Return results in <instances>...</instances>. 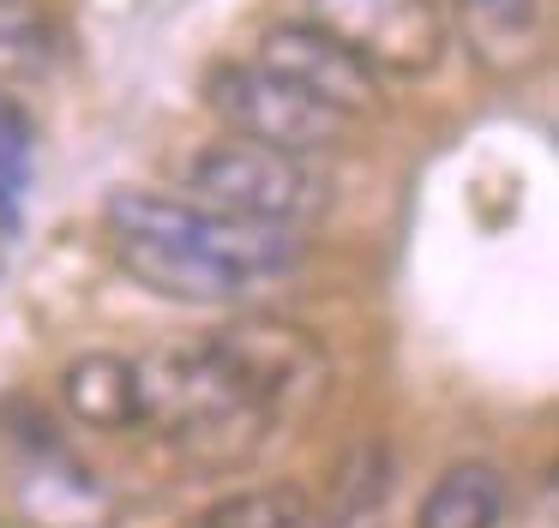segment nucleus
<instances>
[{
	"mask_svg": "<svg viewBox=\"0 0 559 528\" xmlns=\"http://www.w3.org/2000/svg\"><path fill=\"white\" fill-rule=\"evenodd\" d=\"M103 228H109V247L133 283H145L163 300H187V307L253 300L259 288L283 283L307 259L301 228L235 223V216H217L193 199L139 187L109 192Z\"/></svg>",
	"mask_w": 559,
	"mask_h": 528,
	"instance_id": "f257e3e1",
	"label": "nucleus"
},
{
	"mask_svg": "<svg viewBox=\"0 0 559 528\" xmlns=\"http://www.w3.org/2000/svg\"><path fill=\"white\" fill-rule=\"evenodd\" d=\"M181 192L193 204L235 223H265V228H301L331 211V180L313 168V156L277 151V144L223 132L217 144L187 156Z\"/></svg>",
	"mask_w": 559,
	"mask_h": 528,
	"instance_id": "f03ea898",
	"label": "nucleus"
},
{
	"mask_svg": "<svg viewBox=\"0 0 559 528\" xmlns=\"http://www.w3.org/2000/svg\"><path fill=\"white\" fill-rule=\"evenodd\" d=\"M205 355L217 360L223 384L241 396V408L259 427H283L319 408L331 391V355L307 324H289L277 312H241V319L217 324L199 336Z\"/></svg>",
	"mask_w": 559,
	"mask_h": 528,
	"instance_id": "7ed1b4c3",
	"label": "nucleus"
},
{
	"mask_svg": "<svg viewBox=\"0 0 559 528\" xmlns=\"http://www.w3.org/2000/svg\"><path fill=\"white\" fill-rule=\"evenodd\" d=\"M139 367V427L157 439H181V444H253L259 420L241 408V396L223 384L217 360L205 355V343H181V348H157V355L133 360Z\"/></svg>",
	"mask_w": 559,
	"mask_h": 528,
	"instance_id": "20e7f679",
	"label": "nucleus"
},
{
	"mask_svg": "<svg viewBox=\"0 0 559 528\" xmlns=\"http://www.w3.org/2000/svg\"><path fill=\"white\" fill-rule=\"evenodd\" d=\"M205 108L229 132H241V139L277 144V151H295V156L337 151L355 127L349 115L313 103L307 91H295L289 79H277L259 60H223V67H211L205 72Z\"/></svg>",
	"mask_w": 559,
	"mask_h": 528,
	"instance_id": "39448f33",
	"label": "nucleus"
},
{
	"mask_svg": "<svg viewBox=\"0 0 559 528\" xmlns=\"http://www.w3.org/2000/svg\"><path fill=\"white\" fill-rule=\"evenodd\" d=\"M301 19L337 36L379 84L427 79L451 43L445 0H301Z\"/></svg>",
	"mask_w": 559,
	"mask_h": 528,
	"instance_id": "423d86ee",
	"label": "nucleus"
},
{
	"mask_svg": "<svg viewBox=\"0 0 559 528\" xmlns=\"http://www.w3.org/2000/svg\"><path fill=\"white\" fill-rule=\"evenodd\" d=\"M253 60H259V67H271L277 79H289L295 91H307L313 103L349 115V120H361V115H373V108H379V79L337 43V36H325L319 24H307V19L271 24V31L259 36Z\"/></svg>",
	"mask_w": 559,
	"mask_h": 528,
	"instance_id": "0eeeda50",
	"label": "nucleus"
},
{
	"mask_svg": "<svg viewBox=\"0 0 559 528\" xmlns=\"http://www.w3.org/2000/svg\"><path fill=\"white\" fill-rule=\"evenodd\" d=\"M61 403L97 432H139V367L127 355H79L61 372Z\"/></svg>",
	"mask_w": 559,
	"mask_h": 528,
	"instance_id": "6e6552de",
	"label": "nucleus"
},
{
	"mask_svg": "<svg viewBox=\"0 0 559 528\" xmlns=\"http://www.w3.org/2000/svg\"><path fill=\"white\" fill-rule=\"evenodd\" d=\"M506 504H511V487L493 463H451L427 487L415 528H499Z\"/></svg>",
	"mask_w": 559,
	"mask_h": 528,
	"instance_id": "1a4fd4ad",
	"label": "nucleus"
},
{
	"mask_svg": "<svg viewBox=\"0 0 559 528\" xmlns=\"http://www.w3.org/2000/svg\"><path fill=\"white\" fill-rule=\"evenodd\" d=\"M55 60H61V36H55L49 12L31 0H0V96L43 84Z\"/></svg>",
	"mask_w": 559,
	"mask_h": 528,
	"instance_id": "9d476101",
	"label": "nucleus"
},
{
	"mask_svg": "<svg viewBox=\"0 0 559 528\" xmlns=\"http://www.w3.org/2000/svg\"><path fill=\"white\" fill-rule=\"evenodd\" d=\"M181 528H313V504H307L301 487H247L205 504Z\"/></svg>",
	"mask_w": 559,
	"mask_h": 528,
	"instance_id": "9b49d317",
	"label": "nucleus"
},
{
	"mask_svg": "<svg viewBox=\"0 0 559 528\" xmlns=\"http://www.w3.org/2000/svg\"><path fill=\"white\" fill-rule=\"evenodd\" d=\"M31 163H37V127L13 96H0V204H13L25 192Z\"/></svg>",
	"mask_w": 559,
	"mask_h": 528,
	"instance_id": "f8f14e48",
	"label": "nucleus"
},
{
	"mask_svg": "<svg viewBox=\"0 0 559 528\" xmlns=\"http://www.w3.org/2000/svg\"><path fill=\"white\" fill-rule=\"evenodd\" d=\"M475 19V31H523L535 12V0H457Z\"/></svg>",
	"mask_w": 559,
	"mask_h": 528,
	"instance_id": "ddd939ff",
	"label": "nucleus"
},
{
	"mask_svg": "<svg viewBox=\"0 0 559 528\" xmlns=\"http://www.w3.org/2000/svg\"><path fill=\"white\" fill-rule=\"evenodd\" d=\"M7 240H13V216H7V204H0V259H7Z\"/></svg>",
	"mask_w": 559,
	"mask_h": 528,
	"instance_id": "4468645a",
	"label": "nucleus"
}]
</instances>
